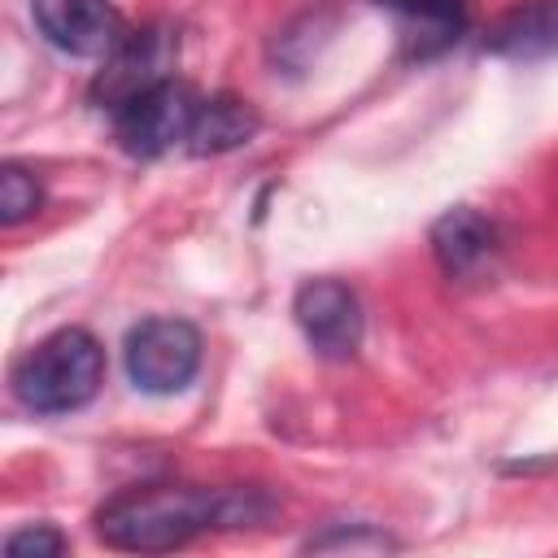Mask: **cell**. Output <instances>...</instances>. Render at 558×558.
<instances>
[{"mask_svg":"<svg viewBox=\"0 0 558 558\" xmlns=\"http://www.w3.org/2000/svg\"><path fill=\"white\" fill-rule=\"evenodd\" d=\"M209 527H227V488L144 484L109 497L96 510V536L109 549H126V554L179 549Z\"/></svg>","mask_w":558,"mask_h":558,"instance_id":"6da1fadb","label":"cell"},{"mask_svg":"<svg viewBox=\"0 0 558 558\" xmlns=\"http://www.w3.org/2000/svg\"><path fill=\"white\" fill-rule=\"evenodd\" d=\"M105 379V349L83 327H61L13 366V392L35 414H65L96 397Z\"/></svg>","mask_w":558,"mask_h":558,"instance_id":"7a4b0ae2","label":"cell"},{"mask_svg":"<svg viewBox=\"0 0 558 558\" xmlns=\"http://www.w3.org/2000/svg\"><path fill=\"white\" fill-rule=\"evenodd\" d=\"M201 366V331L187 318H144L126 336V375L144 392H179Z\"/></svg>","mask_w":558,"mask_h":558,"instance_id":"3957f363","label":"cell"},{"mask_svg":"<svg viewBox=\"0 0 558 558\" xmlns=\"http://www.w3.org/2000/svg\"><path fill=\"white\" fill-rule=\"evenodd\" d=\"M196 109H201V100L183 83L166 78V83H157V87H148V92H140L113 109L118 144L131 157H161L166 148H174L179 140L192 135Z\"/></svg>","mask_w":558,"mask_h":558,"instance_id":"277c9868","label":"cell"},{"mask_svg":"<svg viewBox=\"0 0 558 558\" xmlns=\"http://www.w3.org/2000/svg\"><path fill=\"white\" fill-rule=\"evenodd\" d=\"M174 57H179V39L166 26L126 31L122 44L105 57L100 74L92 78V100L96 105H109V109L126 105L131 96L166 83L170 70H174Z\"/></svg>","mask_w":558,"mask_h":558,"instance_id":"5b68a950","label":"cell"},{"mask_svg":"<svg viewBox=\"0 0 558 558\" xmlns=\"http://www.w3.org/2000/svg\"><path fill=\"white\" fill-rule=\"evenodd\" d=\"M31 13L39 35L70 57H109L126 35L109 0H35Z\"/></svg>","mask_w":558,"mask_h":558,"instance_id":"8992f818","label":"cell"},{"mask_svg":"<svg viewBox=\"0 0 558 558\" xmlns=\"http://www.w3.org/2000/svg\"><path fill=\"white\" fill-rule=\"evenodd\" d=\"M296 327L323 357H349L362 344V305L340 279H310L292 301Z\"/></svg>","mask_w":558,"mask_h":558,"instance_id":"52a82bcc","label":"cell"},{"mask_svg":"<svg viewBox=\"0 0 558 558\" xmlns=\"http://www.w3.org/2000/svg\"><path fill=\"white\" fill-rule=\"evenodd\" d=\"M432 253L449 279H475L497 257V227L480 209H449L432 227Z\"/></svg>","mask_w":558,"mask_h":558,"instance_id":"ba28073f","label":"cell"},{"mask_svg":"<svg viewBox=\"0 0 558 558\" xmlns=\"http://www.w3.org/2000/svg\"><path fill=\"white\" fill-rule=\"evenodd\" d=\"M484 52L510 57V61L554 57L558 52V0H523L506 9L484 35Z\"/></svg>","mask_w":558,"mask_h":558,"instance_id":"9c48e42d","label":"cell"},{"mask_svg":"<svg viewBox=\"0 0 558 558\" xmlns=\"http://www.w3.org/2000/svg\"><path fill=\"white\" fill-rule=\"evenodd\" d=\"M375 4L401 17L410 57H432L449 48L466 26V0H375Z\"/></svg>","mask_w":558,"mask_h":558,"instance_id":"30bf717a","label":"cell"},{"mask_svg":"<svg viewBox=\"0 0 558 558\" xmlns=\"http://www.w3.org/2000/svg\"><path fill=\"white\" fill-rule=\"evenodd\" d=\"M257 135V113L248 100L240 96H209L201 100L196 109V122H192V135H187V148L209 157V153H231L240 144H248Z\"/></svg>","mask_w":558,"mask_h":558,"instance_id":"8fae6325","label":"cell"},{"mask_svg":"<svg viewBox=\"0 0 558 558\" xmlns=\"http://www.w3.org/2000/svg\"><path fill=\"white\" fill-rule=\"evenodd\" d=\"M44 205V192H39V179L22 166H4L0 170V222L4 227H17L22 218H31L35 209Z\"/></svg>","mask_w":558,"mask_h":558,"instance_id":"7c38bea8","label":"cell"},{"mask_svg":"<svg viewBox=\"0 0 558 558\" xmlns=\"http://www.w3.org/2000/svg\"><path fill=\"white\" fill-rule=\"evenodd\" d=\"M65 549H70V541L52 523H31V527H22V532H13L4 541V554L9 558H57Z\"/></svg>","mask_w":558,"mask_h":558,"instance_id":"4fadbf2b","label":"cell"},{"mask_svg":"<svg viewBox=\"0 0 558 558\" xmlns=\"http://www.w3.org/2000/svg\"><path fill=\"white\" fill-rule=\"evenodd\" d=\"M305 549H392V541L384 532L357 527V532H327V536H310Z\"/></svg>","mask_w":558,"mask_h":558,"instance_id":"5bb4252c","label":"cell"}]
</instances>
